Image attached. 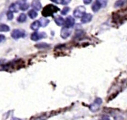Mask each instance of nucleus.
Wrapping results in <instances>:
<instances>
[{
  "label": "nucleus",
  "instance_id": "f257e3e1",
  "mask_svg": "<svg viewBox=\"0 0 127 120\" xmlns=\"http://www.w3.org/2000/svg\"><path fill=\"white\" fill-rule=\"evenodd\" d=\"M60 10V8L55 5L50 4L46 5L43 8L42 14L44 17H48V16H53L54 14L56 13L58 11Z\"/></svg>",
  "mask_w": 127,
  "mask_h": 120
},
{
  "label": "nucleus",
  "instance_id": "f03ea898",
  "mask_svg": "<svg viewBox=\"0 0 127 120\" xmlns=\"http://www.w3.org/2000/svg\"><path fill=\"white\" fill-rule=\"evenodd\" d=\"M102 103H103V100H102V99L99 97L96 98L92 104L90 105V110L92 113L96 112V111H98L100 109V107Z\"/></svg>",
  "mask_w": 127,
  "mask_h": 120
},
{
  "label": "nucleus",
  "instance_id": "7ed1b4c3",
  "mask_svg": "<svg viewBox=\"0 0 127 120\" xmlns=\"http://www.w3.org/2000/svg\"><path fill=\"white\" fill-rule=\"evenodd\" d=\"M86 14V8L84 6L80 5L75 8L74 10L73 15L77 18H82Z\"/></svg>",
  "mask_w": 127,
  "mask_h": 120
},
{
  "label": "nucleus",
  "instance_id": "20e7f679",
  "mask_svg": "<svg viewBox=\"0 0 127 120\" xmlns=\"http://www.w3.org/2000/svg\"><path fill=\"white\" fill-rule=\"evenodd\" d=\"M26 36V32L23 30L15 29L14 30L12 33L11 36L14 40H18L20 38H24Z\"/></svg>",
  "mask_w": 127,
  "mask_h": 120
},
{
  "label": "nucleus",
  "instance_id": "39448f33",
  "mask_svg": "<svg viewBox=\"0 0 127 120\" xmlns=\"http://www.w3.org/2000/svg\"><path fill=\"white\" fill-rule=\"evenodd\" d=\"M46 37H47V35L45 32H35L32 33V35L31 36V40L33 41H37L38 40H42V39L45 38Z\"/></svg>",
  "mask_w": 127,
  "mask_h": 120
},
{
  "label": "nucleus",
  "instance_id": "423d86ee",
  "mask_svg": "<svg viewBox=\"0 0 127 120\" xmlns=\"http://www.w3.org/2000/svg\"><path fill=\"white\" fill-rule=\"evenodd\" d=\"M16 4H18L19 9L23 11H25L28 9L30 6L27 0H18L16 2Z\"/></svg>",
  "mask_w": 127,
  "mask_h": 120
},
{
  "label": "nucleus",
  "instance_id": "0eeeda50",
  "mask_svg": "<svg viewBox=\"0 0 127 120\" xmlns=\"http://www.w3.org/2000/svg\"><path fill=\"white\" fill-rule=\"evenodd\" d=\"M71 33V30L70 29V28L67 27H63L61 31V37L62 38L65 40L68 38L70 36Z\"/></svg>",
  "mask_w": 127,
  "mask_h": 120
},
{
  "label": "nucleus",
  "instance_id": "6e6552de",
  "mask_svg": "<svg viewBox=\"0 0 127 120\" xmlns=\"http://www.w3.org/2000/svg\"><path fill=\"white\" fill-rule=\"evenodd\" d=\"M74 24H75V19H74V18L71 16H67L65 21V25H66L65 27H67L68 28L72 27Z\"/></svg>",
  "mask_w": 127,
  "mask_h": 120
},
{
  "label": "nucleus",
  "instance_id": "1a4fd4ad",
  "mask_svg": "<svg viewBox=\"0 0 127 120\" xmlns=\"http://www.w3.org/2000/svg\"><path fill=\"white\" fill-rule=\"evenodd\" d=\"M31 6L34 10L39 11L42 7V3L39 0H33L31 3Z\"/></svg>",
  "mask_w": 127,
  "mask_h": 120
},
{
  "label": "nucleus",
  "instance_id": "9d476101",
  "mask_svg": "<svg viewBox=\"0 0 127 120\" xmlns=\"http://www.w3.org/2000/svg\"><path fill=\"white\" fill-rule=\"evenodd\" d=\"M92 15L90 13L85 14L84 16L81 18V23L83 24H86L89 23L92 19Z\"/></svg>",
  "mask_w": 127,
  "mask_h": 120
},
{
  "label": "nucleus",
  "instance_id": "9b49d317",
  "mask_svg": "<svg viewBox=\"0 0 127 120\" xmlns=\"http://www.w3.org/2000/svg\"><path fill=\"white\" fill-rule=\"evenodd\" d=\"M52 115V114L50 112L46 113H43L42 114H41L40 116L36 117V119L34 120H46V119L49 118Z\"/></svg>",
  "mask_w": 127,
  "mask_h": 120
},
{
  "label": "nucleus",
  "instance_id": "f8f14e48",
  "mask_svg": "<svg viewBox=\"0 0 127 120\" xmlns=\"http://www.w3.org/2000/svg\"><path fill=\"white\" fill-rule=\"evenodd\" d=\"M54 20L58 26H62L65 24V20L62 16H56L54 18Z\"/></svg>",
  "mask_w": 127,
  "mask_h": 120
},
{
  "label": "nucleus",
  "instance_id": "ddd939ff",
  "mask_svg": "<svg viewBox=\"0 0 127 120\" xmlns=\"http://www.w3.org/2000/svg\"><path fill=\"white\" fill-rule=\"evenodd\" d=\"M101 7V4L99 1H96L93 4L92 6V10L94 12H97Z\"/></svg>",
  "mask_w": 127,
  "mask_h": 120
},
{
  "label": "nucleus",
  "instance_id": "4468645a",
  "mask_svg": "<svg viewBox=\"0 0 127 120\" xmlns=\"http://www.w3.org/2000/svg\"><path fill=\"white\" fill-rule=\"evenodd\" d=\"M41 26L39 20H36L33 22L32 24L31 25V29L32 30L34 31H37L39 29V27Z\"/></svg>",
  "mask_w": 127,
  "mask_h": 120
},
{
  "label": "nucleus",
  "instance_id": "2eb2a0df",
  "mask_svg": "<svg viewBox=\"0 0 127 120\" xmlns=\"http://www.w3.org/2000/svg\"><path fill=\"white\" fill-rule=\"evenodd\" d=\"M19 8L16 3H12L9 7V10L13 13H18Z\"/></svg>",
  "mask_w": 127,
  "mask_h": 120
},
{
  "label": "nucleus",
  "instance_id": "dca6fc26",
  "mask_svg": "<svg viewBox=\"0 0 127 120\" xmlns=\"http://www.w3.org/2000/svg\"><path fill=\"white\" fill-rule=\"evenodd\" d=\"M39 22L40 23L41 26H42L43 27H45L46 26H48V25L49 24L50 21L48 20V19H46L45 18H41L39 20Z\"/></svg>",
  "mask_w": 127,
  "mask_h": 120
},
{
  "label": "nucleus",
  "instance_id": "f3484780",
  "mask_svg": "<svg viewBox=\"0 0 127 120\" xmlns=\"http://www.w3.org/2000/svg\"><path fill=\"white\" fill-rule=\"evenodd\" d=\"M10 31V27L6 24H0V32H7Z\"/></svg>",
  "mask_w": 127,
  "mask_h": 120
},
{
  "label": "nucleus",
  "instance_id": "a211bd4d",
  "mask_svg": "<svg viewBox=\"0 0 127 120\" xmlns=\"http://www.w3.org/2000/svg\"><path fill=\"white\" fill-rule=\"evenodd\" d=\"M27 20V16L24 13H21L20 15L19 16V17L17 19V21L19 23H25Z\"/></svg>",
  "mask_w": 127,
  "mask_h": 120
},
{
  "label": "nucleus",
  "instance_id": "6ab92c4d",
  "mask_svg": "<svg viewBox=\"0 0 127 120\" xmlns=\"http://www.w3.org/2000/svg\"><path fill=\"white\" fill-rule=\"evenodd\" d=\"M127 2V0H117L115 2V7L116 8H119L123 6Z\"/></svg>",
  "mask_w": 127,
  "mask_h": 120
},
{
  "label": "nucleus",
  "instance_id": "aec40b11",
  "mask_svg": "<svg viewBox=\"0 0 127 120\" xmlns=\"http://www.w3.org/2000/svg\"><path fill=\"white\" fill-rule=\"evenodd\" d=\"M28 15L31 19H34L38 16V13L35 10L32 9L28 12Z\"/></svg>",
  "mask_w": 127,
  "mask_h": 120
},
{
  "label": "nucleus",
  "instance_id": "412c9836",
  "mask_svg": "<svg viewBox=\"0 0 127 120\" xmlns=\"http://www.w3.org/2000/svg\"><path fill=\"white\" fill-rule=\"evenodd\" d=\"M49 44H46L45 43H39L37 44L36 45H35V46H36L38 48H48L49 47Z\"/></svg>",
  "mask_w": 127,
  "mask_h": 120
},
{
  "label": "nucleus",
  "instance_id": "4be33fe9",
  "mask_svg": "<svg viewBox=\"0 0 127 120\" xmlns=\"http://www.w3.org/2000/svg\"><path fill=\"white\" fill-rule=\"evenodd\" d=\"M69 10H70L69 7H65L63 8L62 10L61 11V14L63 15H65L66 14H67L69 12Z\"/></svg>",
  "mask_w": 127,
  "mask_h": 120
},
{
  "label": "nucleus",
  "instance_id": "5701e85b",
  "mask_svg": "<svg viewBox=\"0 0 127 120\" xmlns=\"http://www.w3.org/2000/svg\"><path fill=\"white\" fill-rule=\"evenodd\" d=\"M7 18L9 20H13V19L14 18V15H13V13L10 12V11H8L7 13Z\"/></svg>",
  "mask_w": 127,
  "mask_h": 120
},
{
  "label": "nucleus",
  "instance_id": "b1692460",
  "mask_svg": "<svg viewBox=\"0 0 127 120\" xmlns=\"http://www.w3.org/2000/svg\"><path fill=\"white\" fill-rule=\"evenodd\" d=\"M98 1H99V2L101 3V7H105L107 4V0H98Z\"/></svg>",
  "mask_w": 127,
  "mask_h": 120
},
{
  "label": "nucleus",
  "instance_id": "393cba45",
  "mask_svg": "<svg viewBox=\"0 0 127 120\" xmlns=\"http://www.w3.org/2000/svg\"><path fill=\"white\" fill-rule=\"evenodd\" d=\"M51 2L55 3L57 4H63V0H50Z\"/></svg>",
  "mask_w": 127,
  "mask_h": 120
},
{
  "label": "nucleus",
  "instance_id": "a878e982",
  "mask_svg": "<svg viewBox=\"0 0 127 120\" xmlns=\"http://www.w3.org/2000/svg\"><path fill=\"white\" fill-rule=\"evenodd\" d=\"M101 120H110V119L109 118V117L108 116L103 115L101 117Z\"/></svg>",
  "mask_w": 127,
  "mask_h": 120
},
{
  "label": "nucleus",
  "instance_id": "bb28decb",
  "mask_svg": "<svg viewBox=\"0 0 127 120\" xmlns=\"http://www.w3.org/2000/svg\"><path fill=\"white\" fill-rule=\"evenodd\" d=\"M5 36L3 35H0V43L2 42L5 40Z\"/></svg>",
  "mask_w": 127,
  "mask_h": 120
},
{
  "label": "nucleus",
  "instance_id": "cd10ccee",
  "mask_svg": "<svg viewBox=\"0 0 127 120\" xmlns=\"http://www.w3.org/2000/svg\"><path fill=\"white\" fill-rule=\"evenodd\" d=\"M92 0H83L84 3L85 4H89L91 3Z\"/></svg>",
  "mask_w": 127,
  "mask_h": 120
},
{
  "label": "nucleus",
  "instance_id": "c85d7f7f",
  "mask_svg": "<svg viewBox=\"0 0 127 120\" xmlns=\"http://www.w3.org/2000/svg\"><path fill=\"white\" fill-rule=\"evenodd\" d=\"M70 1L71 0H63V4H67L68 3H69Z\"/></svg>",
  "mask_w": 127,
  "mask_h": 120
},
{
  "label": "nucleus",
  "instance_id": "c756f323",
  "mask_svg": "<svg viewBox=\"0 0 127 120\" xmlns=\"http://www.w3.org/2000/svg\"><path fill=\"white\" fill-rule=\"evenodd\" d=\"M11 120H21V119H19V118H13Z\"/></svg>",
  "mask_w": 127,
  "mask_h": 120
}]
</instances>
